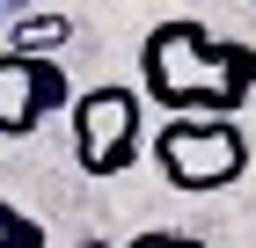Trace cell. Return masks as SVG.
Here are the masks:
<instances>
[{
  "instance_id": "6da1fadb",
  "label": "cell",
  "mask_w": 256,
  "mask_h": 248,
  "mask_svg": "<svg viewBox=\"0 0 256 248\" xmlns=\"http://www.w3.org/2000/svg\"><path fill=\"white\" fill-rule=\"evenodd\" d=\"M139 95L161 117H242L256 95V44L220 37L198 15H168L139 44Z\"/></svg>"
},
{
  "instance_id": "7a4b0ae2",
  "label": "cell",
  "mask_w": 256,
  "mask_h": 248,
  "mask_svg": "<svg viewBox=\"0 0 256 248\" xmlns=\"http://www.w3.org/2000/svg\"><path fill=\"white\" fill-rule=\"evenodd\" d=\"M154 168L168 190H227L249 175V132L234 117H161L154 124Z\"/></svg>"
},
{
  "instance_id": "3957f363",
  "label": "cell",
  "mask_w": 256,
  "mask_h": 248,
  "mask_svg": "<svg viewBox=\"0 0 256 248\" xmlns=\"http://www.w3.org/2000/svg\"><path fill=\"white\" fill-rule=\"evenodd\" d=\"M74 161L96 183H110V175H124L139 161V88L102 80V88L74 95Z\"/></svg>"
},
{
  "instance_id": "277c9868",
  "label": "cell",
  "mask_w": 256,
  "mask_h": 248,
  "mask_svg": "<svg viewBox=\"0 0 256 248\" xmlns=\"http://www.w3.org/2000/svg\"><path fill=\"white\" fill-rule=\"evenodd\" d=\"M74 110V80L44 51H0V139H30L44 117Z\"/></svg>"
},
{
  "instance_id": "5b68a950",
  "label": "cell",
  "mask_w": 256,
  "mask_h": 248,
  "mask_svg": "<svg viewBox=\"0 0 256 248\" xmlns=\"http://www.w3.org/2000/svg\"><path fill=\"white\" fill-rule=\"evenodd\" d=\"M66 37H74V22H66V15H52V7H30V15H15V22H8V51H44V58H52Z\"/></svg>"
},
{
  "instance_id": "8992f818",
  "label": "cell",
  "mask_w": 256,
  "mask_h": 248,
  "mask_svg": "<svg viewBox=\"0 0 256 248\" xmlns=\"http://www.w3.org/2000/svg\"><path fill=\"white\" fill-rule=\"evenodd\" d=\"M0 248H44V227L22 205H8V197H0Z\"/></svg>"
},
{
  "instance_id": "52a82bcc",
  "label": "cell",
  "mask_w": 256,
  "mask_h": 248,
  "mask_svg": "<svg viewBox=\"0 0 256 248\" xmlns=\"http://www.w3.org/2000/svg\"><path fill=\"white\" fill-rule=\"evenodd\" d=\"M124 248H205L198 234H176V227H161V234H139V241H124Z\"/></svg>"
},
{
  "instance_id": "ba28073f",
  "label": "cell",
  "mask_w": 256,
  "mask_h": 248,
  "mask_svg": "<svg viewBox=\"0 0 256 248\" xmlns=\"http://www.w3.org/2000/svg\"><path fill=\"white\" fill-rule=\"evenodd\" d=\"M15 15H30V0H0V22H15Z\"/></svg>"
}]
</instances>
